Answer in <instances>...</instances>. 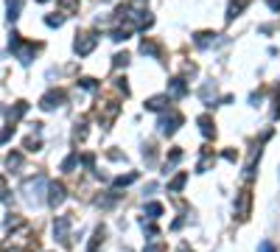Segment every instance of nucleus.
<instances>
[{
	"instance_id": "nucleus-1",
	"label": "nucleus",
	"mask_w": 280,
	"mask_h": 252,
	"mask_svg": "<svg viewBox=\"0 0 280 252\" xmlns=\"http://www.w3.org/2000/svg\"><path fill=\"white\" fill-rule=\"evenodd\" d=\"M9 51L17 56L23 65H28V62L34 59V53L39 51V45H26L23 39H20V34H11V39H9Z\"/></svg>"
},
{
	"instance_id": "nucleus-2",
	"label": "nucleus",
	"mask_w": 280,
	"mask_h": 252,
	"mask_svg": "<svg viewBox=\"0 0 280 252\" xmlns=\"http://www.w3.org/2000/svg\"><path fill=\"white\" fill-rule=\"evenodd\" d=\"M42 191H48V182H45L42 174H36L34 180H26V185H23V196H26V202H31V205L39 202Z\"/></svg>"
},
{
	"instance_id": "nucleus-3",
	"label": "nucleus",
	"mask_w": 280,
	"mask_h": 252,
	"mask_svg": "<svg viewBox=\"0 0 280 252\" xmlns=\"http://www.w3.org/2000/svg\"><path fill=\"white\" fill-rule=\"evenodd\" d=\"M160 135H166V138H171V135H174L176 129H179V126H182V115L176 112V109H171V112L168 115H163V118H160Z\"/></svg>"
},
{
	"instance_id": "nucleus-4",
	"label": "nucleus",
	"mask_w": 280,
	"mask_h": 252,
	"mask_svg": "<svg viewBox=\"0 0 280 252\" xmlns=\"http://www.w3.org/2000/svg\"><path fill=\"white\" fill-rule=\"evenodd\" d=\"M96 45H98L96 34H79L76 36V42H73V51L79 53V56H90V53L96 51Z\"/></svg>"
},
{
	"instance_id": "nucleus-5",
	"label": "nucleus",
	"mask_w": 280,
	"mask_h": 252,
	"mask_svg": "<svg viewBox=\"0 0 280 252\" xmlns=\"http://www.w3.org/2000/svg\"><path fill=\"white\" fill-rule=\"evenodd\" d=\"M249 210H252V191L246 188V191L238 193V199H236V216L244 221V218H249Z\"/></svg>"
},
{
	"instance_id": "nucleus-6",
	"label": "nucleus",
	"mask_w": 280,
	"mask_h": 252,
	"mask_svg": "<svg viewBox=\"0 0 280 252\" xmlns=\"http://www.w3.org/2000/svg\"><path fill=\"white\" fill-rule=\"evenodd\" d=\"M65 104V93L62 90H48L42 98H39V107H42L45 112H51V109H56V107Z\"/></svg>"
},
{
	"instance_id": "nucleus-7",
	"label": "nucleus",
	"mask_w": 280,
	"mask_h": 252,
	"mask_svg": "<svg viewBox=\"0 0 280 252\" xmlns=\"http://www.w3.org/2000/svg\"><path fill=\"white\" fill-rule=\"evenodd\" d=\"M65 199H68V188H65V185H62V182H51V185H48V205H51V208H59Z\"/></svg>"
},
{
	"instance_id": "nucleus-8",
	"label": "nucleus",
	"mask_w": 280,
	"mask_h": 252,
	"mask_svg": "<svg viewBox=\"0 0 280 252\" xmlns=\"http://www.w3.org/2000/svg\"><path fill=\"white\" fill-rule=\"evenodd\" d=\"M70 216H56V221H53V238L62 244H68L70 238Z\"/></svg>"
},
{
	"instance_id": "nucleus-9",
	"label": "nucleus",
	"mask_w": 280,
	"mask_h": 252,
	"mask_svg": "<svg viewBox=\"0 0 280 252\" xmlns=\"http://www.w3.org/2000/svg\"><path fill=\"white\" fill-rule=\"evenodd\" d=\"M98 112L104 115V129H109V123L115 121V118H118V112H121V104H118V101H104V104L98 107Z\"/></svg>"
},
{
	"instance_id": "nucleus-10",
	"label": "nucleus",
	"mask_w": 280,
	"mask_h": 252,
	"mask_svg": "<svg viewBox=\"0 0 280 252\" xmlns=\"http://www.w3.org/2000/svg\"><path fill=\"white\" fill-rule=\"evenodd\" d=\"M168 104H171L168 93H166V96H151L149 101H146V109H149V112H163V109H166Z\"/></svg>"
},
{
	"instance_id": "nucleus-11",
	"label": "nucleus",
	"mask_w": 280,
	"mask_h": 252,
	"mask_svg": "<svg viewBox=\"0 0 280 252\" xmlns=\"http://www.w3.org/2000/svg\"><path fill=\"white\" fill-rule=\"evenodd\" d=\"M185 93H188L185 78H171V81H168V98H182Z\"/></svg>"
},
{
	"instance_id": "nucleus-12",
	"label": "nucleus",
	"mask_w": 280,
	"mask_h": 252,
	"mask_svg": "<svg viewBox=\"0 0 280 252\" xmlns=\"http://www.w3.org/2000/svg\"><path fill=\"white\" fill-rule=\"evenodd\" d=\"M196 123H199V132L205 135V138H216V123H213V118H210V115H199V118H196Z\"/></svg>"
},
{
	"instance_id": "nucleus-13",
	"label": "nucleus",
	"mask_w": 280,
	"mask_h": 252,
	"mask_svg": "<svg viewBox=\"0 0 280 252\" xmlns=\"http://www.w3.org/2000/svg\"><path fill=\"white\" fill-rule=\"evenodd\" d=\"M216 36L213 31H199V34L193 36V42H196V48H210V45H216Z\"/></svg>"
},
{
	"instance_id": "nucleus-14",
	"label": "nucleus",
	"mask_w": 280,
	"mask_h": 252,
	"mask_svg": "<svg viewBox=\"0 0 280 252\" xmlns=\"http://www.w3.org/2000/svg\"><path fill=\"white\" fill-rule=\"evenodd\" d=\"M104 238H106V230L104 227H96V233H93V238H90L87 252H98L101 247H104Z\"/></svg>"
},
{
	"instance_id": "nucleus-15",
	"label": "nucleus",
	"mask_w": 280,
	"mask_h": 252,
	"mask_svg": "<svg viewBox=\"0 0 280 252\" xmlns=\"http://www.w3.org/2000/svg\"><path fill=\"white\" fill-rule=\"evenodd\" d=\"M20 11H23V0H6V17H9V23H14L20 17Z\"/></svg>"
},
{
	"instance_id": "nucleus-16",
	"label": "nucleus",
	"mask_w": 280,
	"mask_h": 252,
	"mask_svg": "<svg viewBox=\"0 0 280 252\" xmlns=\"http://www.w3.org/2000/svg\"><path fill=\"white\" fill-rule=\"evenodd\" d=\"M185 182H188V174H185V171H179V174L168 182V191H171V193H179L185 188Z\"/></svg>"
},
{
	"instance_id": "nucleus-17",
	"label": "nucleus",
	"mask_w": 280,
	"mask_h": 252,
	"mask_svg": "<svg viewBox=\"0 0 280 252\" xmlns=\"http://www.w3.org/2000/svg\"><path fill=\"white\" fill-rule=\"evenodd\" d=\"M26 112H28V104H26V101H17V104H14V107L9 109V121H11V123L20 121V118H23Z\"/></svg>"
},
{
	"instance_id": "nucleus-18",
	"label": "nucleus",
	"mask_w": 280,
	"mask_h": 252,
	"mask_svg": "<svg viewBox=\"0 0 280 252\" xmlns=\"http://www.w3.org/2000/svg\"><path fill=\"white\" fill-rule=\"evenodd\" d=\"M244 6H246V0H233V3H230V9H227V23H230V20H236L238 14L244 11Z\"/></svg>"
},
{
	"instance_id": "nucleus-19",
	"label": "nucleus",
	"mask_w": 280,
	"mask_h": 252,
	"mask_svg": "<svg viewBox=\"0 0 280 252\" xmlns=\"http://www.w3.org/2000/svg\"><path fill=\"white\" fill-rule=\"evenodd\" d=\"M160 216H163V205H160V202H149V205H146V218L154 221V218H160Z\"/></svg>"
},
{
	"instance_id": "nucleus-20",
	"label": "nucleus",
	"mask_w": 280,
	"mask_h": 252,
	"mask_svg": "<svg viewBox=\"0 0 280 252\" xmlns=\"http://www.w3.org/2000/svg\"><path fill=\"white\" fill-rule=\"evenodd\" d=\"M6 165H9V171H17L20 165H23V154H20V151H11V154L6 157Z\"/></svg>"
},
{
	"instance_id": "nucleus-21",
	"label": "nucleus",
	"mask_w": 280,
	"mask_h": 252,
	"mask_svg": "<svg viewBox=\"0 0 280 252\" xmlns=\"http://www.w3.org/2000/svg\"><path fill=\"white\" fill-rule=\"evenodd\" d=\"M140 53H143V56H157V45L151 42V39H143V42H140Z\"/></svg>"
},
{
	"instance_id": "nucleus-22",
	"label": "nucleus",
	"mask_w": 280,
	"mask_h": 252,
	"mask_svg": "<svg viewBox=\"0 0 280 252\" xmlns=\"http://www.w3.org/2000/svg\"><path fill=\"white\" fill-rule=\"evenodd\" d=\"M79 165V151H73V154L65 157V163H62V171H73Z\"/></svg>"
},
{
	"instance_id": "nucleus-23",
	"label": "nucleus",
	"mask_w": 280,
	"mask_h": 252,
	"mask_svg": "<svg viewBox=\"0 0 280 252\" xmlns=\"http://www.w3.org/2000/svg\"><path fill=\"white\" fill-rule=\"evenodd\" d=\"M179 160H182V148H171V154H168V160H166V174H168V168L176 165Z\"/></svg>"
},
{
	"instance_id": "nucleus-24",
	"label": "nucleus",
	"mask_w": 280,
	"mask_h": 252,
	"mask_svg": "<svg viewBox=\"0 0 280 252\" xmlns=\"http://www.w3.org/2000/svg\"><path fill=\"white\" fill-rule=\"evenodd\" d=\"M135 180H138V174L132 171V174H123V177H118V180H115L112 185H115V188H126V185H132Z\"/></svg>"
},
{
	"instance_id": "nucleus-25",
	"label": "nucleus",
	"mask_w": 280,
	"mask_h": 252,
	"mask_svg": "<svg viewBox=\"0 0 280 252\" xmlns=\"http://www.w3.org/2000/svg\"><path fill=\"white\" fill-rule=\"evenodd\" d=\"M59 6H62V14H73L79 9V0H59Z\"/></svg>"
},
{
	"instance_id": "nucleus-26",
	"label": "nucleus",
	"mask_w": 280,
	"mask_h": 252,
	"mask_svg": "<svg viewBox=\"0 0 280 252\" xmlns=\"http://www.w3.org/2000/svg\"><path fill=\"white\" fill-rule=\"evenodd\" d=\"M62 23H65V14H48V17H45V26L48 28H59Z\"/></svg>"
},
{
	"instance_id": "nucleus-27",
	"label": "nucleus",
	"mask_w": 280,
	"mask_h": 252,
	"mask_svg": "<svg viewBox=\"0 0 280 252\" xmlns=\"http://www.w3.org/2000/svg\"><path fill=\"white\" fill-rule=\"evenodd\" d=\"M11 138H14V123H9L6 129H0V146H3V143H9Z\"/></svg>"
},
{
	"instance_id": "nucleus-28",
	"label": "nucleus",
	"mask_w": 280,
	"mask_h": 252,
	"mask_svg": "<svg viewBox=\"0 0 280 252\" xmlns=\"http://www.w3.org/2000/svg\"><path fill=\"white\" fill-rule=\"evenodd\" d=\"M129 34H132V28H115L112 39H115V42H123V39H129Z\"/></svg>"
},
{
	"instance_id": "nucleus-29",
	"label": "nucleus",
	"mask_w": 280,
	"mask_h": 252,
	"mask_svg": "<svg viewBox=\"0 0 280 252\" xmlns=\"http://www.w3.org/2000/svg\"><path fill=\"white\" fill-rule=\"evenodd\" d=\"M112 65H115V68H126V65H129V53H115Z\"/></svg>"
},
{
	"instance_id": "nucleus-30",
	"label": "nucleus",
	"mask_w": 280,
	"mask_h": 252,
	"mask_svg": "<svg viewBox=\"0 0 280 252\" xmlns=\"http://www.w3.org/2000/svg\"><path fill=\"white\" fill-rule=\"evenodd\" d=\"M73 138H76V140H84V138H87V123H84V121L76 123V129H73Z\"/></svg>"
},
{
	"instance_id": "nucleus-31",
	"label": "nucleus",
	"mask_w": 280,
	"mask_h": 252,
	"mask_svg": "<svg viewBox=\"0 0 280 252\" xmlns=\"http://www.w3.org/2000/svg\"><path fill=\"white\" fill-rule=\"evenodd\" d=\"M79 84H81V87H84V90H90V93H93V90L98 87V84H96V78H90V76L79 78Z\"/></svg>"
},
{
	"instance_id": "nucleus-32",
	"label": "nucleus",
	"mask_w": 280,
	"mask_h": 252,
	"mask_svg": "<svg viewBox=\"0 0 280 252\" xmlns=\"http://www.w3.org/2000/svg\"><path fill=\"white\" fill-rule=\"evenodd\" d=\"M39 146H42V143H39V138H28L26 140V148H28V151H39Z\"/></svg>"
},
{
	"instance_id": "nucleus-33",
	"label": "nucleus",
	"mask_w": 280,
	"mask_h": 252,
	"mask_svg": "<svg viewBox=\"0 0 280 252\" xmlns=\"http://www.w3.org/2000/svg\"><path fill=\"white\" fill-rule=\"evenodd\" d=\"M258 252H278V250H275V244L272 241H261L258 244Z\"/></svg>"
},
{
	"instance_id": "nucleus-34",
	"label": "nucleus",
	"mask_w": 280,
	"mask_h": 252,
	"mask_svg": "<svg viewBox=\"0 0 280 252\" xmlns=\"http://www.w3.org/2000/svg\"><path fill=\"white\" fill-rule=\"evenodd\" d=\"M81 163H84V168H90V171H93V165H96V157H93V154H84V157H81Z\"/></svg>"
},
{
	"instance_id": "nucleus-35",
	"label": "nucleus",
	"mask_w": 280,
	"mask_h": 252,
	"mask_svg": "<svg viewBox=\"0 0 280 252\" xmlns=\"http://www.w3.org/2000/svg\"><path fill=\"white\" fill-rule=\"evenodd\" d=\"M118 90H121L123 96H129V84H126V78H118Z\"/></svg>"
},
{
	"instance_id": "nucleus-36",
	"label": "nucleus",
	"mask_w": 280,
	"mask_h": 252,
	"mask_svg": "<svg viewBox=\"0 0 280 252\" xmlns=\"http://www.w3.org/2000/svg\"><path fill=\"white\" fill-rule=\"evenodd\" d=\"M6 193H9V185H6L3 177H0V199H6Z\"/></svg>"
},
{
	"instance_id": "nucleus-37",
	"label": "nucleus",
	"mask_w": 280,
	"mask_h": 252,
	"mask_svg": "<svg viewBox=\"0 0 280 252\" xmlns=\"http://www.w3.org/2000/svg\"><path fill=\"white\" fill-rule=\"evenodd\" d=\"M266 3H269L272 11H280V0H266Z\"/></svg>"
},
{
	"instance_id": "nucleus-38",
	"label": "nucleus",
	"mask_w": 280,
	"mask_h": 252,
	"mask_svg": "<svg viewBox=\"0 0 280 252\" xmlns=\"http://www.w3.org/2000/svg\"><path fill=\"white\" fill-rule=\"evenodd\" d=\"M143 230H146L149 235H157V227H154V224H143Z\"/></svg>"
},
{
	"instance_id": "nucleus-39",
	"label": "nucleus",
	"mask_w": 280,
	"mask_h": 252,
	"mask_svg": "<svg viewBox=\"0 0 280 252\" xmlns=\"http://www.w3.org/2000/svg\"><path fill=\"white\" fill-rule=\"evenodd\" d=\"M143 252H160V247H157V244H149V247H146Z\"/></svg>"
},
{
	"instance_id": "nucleus-40",
	"label": "nucleus",
	"mask_w": 280,
	"mask_h": 252,
	"mask_svg": "<svg viewBox=\"0 0 280 252\" xmlns=\"http://www.w3.org/2000/svg\"><path fill=\"white\" fill-rule=\"evenodd\" d=\"M176 252H191V247H188V244H179V250Z\"/></svg>"
},
{
	"instance_id": "nucleus-41",
	"label": "nucleus",
	"mask_w": 280,
	"mask_h": 252,
	"mask_svg": "<svg viewBox=\"0 0 280 252\" xmlns=\"http://www.w3.org/2000/svg\"><path fill=\"white\" fill-rule=\"evenodd\" d=\"M39 3H45V0H39Z\"/></svg>"
},
{
	"instance_id": "nucleus-42",
	"label": "nucleus",
	"mask_w": 280,
	"mask_h": 252,
	"mask_svg": "<svg viewBox=\"0 0 280 252\" xmlns=\"http://www.w3.org/2000/svg\"><path fill=\"white\" fill-rule=\"evenodd\" d=\"M0 112H3V109H0Z\"/></svg>"
}]
</instances>
